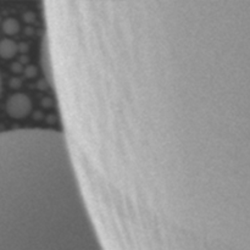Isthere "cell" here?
Masks as SVG:
<instances>
[{"label": "cell", "instance_id": "6da1fadb", "mask_svg": "<svg viewBox=\"0 0 250 250\" xmlns=\"http://www.w3.org/2000/svg\"><path fill=\"white\" fill-rule=\"evenodd\" d=\"M0 250H104L62 132H0Z\"/></svg>", "mask_w": 250, "mask_h": 250}, {"label": "cell", "instance_id": "7a4b0ae2", "mask_svg": "<svg viewBox=\"0 0 250 250\" xmlns=\"http://www.w3.org/2000/svg\"><path fill=\"white\" fill-rule=\"evenodd\" d=\"M32 103L24 94H15L7 100L6 111L14 119H23L31 112Z\"/></svg>", "mask_w": 250, "mask_h": 250}, {"label": "cell", "instance_id": "3957f363", "mask_svg": "<svg viewBox=\"0 0 250 250\" xmlns=\"http://www.w3.org/2000/svg\"><path fill=\"white\" fill-rule=\"evenodd\" d=\"M16 53V44L10 39H5V41L0 42V56L5 59H9L15 55Z\"/></svg>", "mask_w": 250, "mask_h": 250}, {"label": "cell", "instance_id": "277c9868", "mask_svg": "<svg viewBox=\"0 0 250 250\" xmlns=\"http://www.w3.org/2000/svg\"><path fill=\"white\" fill-rule=\"evenodd\" d=\"M17 28H19V24L15 20H7L4 23V31L9 34H14L17 32Z\"/></svg>", "mask_w": 250, "mask_h": 250}, {"label": "cell", "instance_id": "5b68a950", "mask_svg": "<svg viewBox=\"0 0 250 250\" xmlns=\"http://www.w3.org/2000/svg\"><path fill=\"white\" fill-rule=\"evenodd\" d=\"M1 87H2V83H1V75H0V94H1Z\"/></svg>", "mask_w": 250, "mask_h": 250}]
</instances>
